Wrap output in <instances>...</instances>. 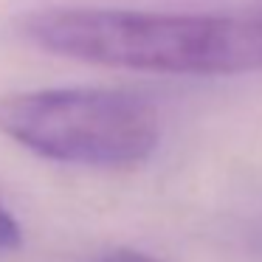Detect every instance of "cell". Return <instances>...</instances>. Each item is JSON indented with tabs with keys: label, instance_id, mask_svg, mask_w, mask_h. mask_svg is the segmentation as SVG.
<instances>
[{
	"label": "cell",
	"instance_id": "6da1fadb",
	"mask_svg": "<svg viewBox=\"0 0 262 262\" xmlns=\"http://www.w3.org/2000/svg\"><path fill=\"white\" fill-rule=\"evenodd\" d=\"M17 29L48 54L104 68L175 76L262 71V6L206 14L59 6L23 14Z\"/></svg>",
	"mask_w": 262,
	"mask_h": 262
},
{
	"label": "cell",
	"instance_id": "7a4b0ae2",
	"mask_svg": "<svg viewBox=\"0 0 262 262\" xmlns=\"http://www.w3.org/2000/svg\"><path fill=\"white\" fill-rule=\"evenodd\" d=\"M0 136L59 164L127 169L155 152L152 102L113 88H42L0 93Z\"/></svg>",
	"mask_w": 262,
	"mask_h": 262
},
{
	"label": "cell",
	"instance_id": "3957f363",
	"mask_svg": "<svg viewBox=\"0 0 262 262\" xmlns=\"http://www.w3.org/2000/svg\"><path fill=\"white\" fill-rule=\"evenodd\" d=\"M23 243V234H20V226L6 209L0 203V254H6V251H14L20 248Z\"/></svg>",
	"mask_w": 262,
	"mask_h": 262
},
{
	"label": "cell",
	"instance_id": "277c9868",
	"mask_svg": "<svg viewBox=\"0 0 262 262\" xmlns=\"http://www.w3.org/2000/svg\"><path fill=\"white\" fill-rule=\"evenodd\" d=\"M91 262H164L152 254H144V251H133V248H116V251H107V254L96 256Z\"/></svg>",
	"mask_w": 262,
	"mask_h": 262
}]
</instances>
